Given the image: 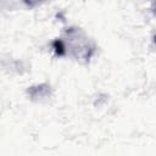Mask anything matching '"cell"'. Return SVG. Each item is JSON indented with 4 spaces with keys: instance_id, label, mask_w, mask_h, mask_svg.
Masks as SVG:
<instances>
[{
    "instance_id": "6da1fadb",
    "label": "cell",
    "mask_w": 156,
    "mask_h": 156,
    "mask_svg": "<svg viewBox=\"0 0 156 156\" xmlns=\"http://www.w3.org/2000/svg\"><path fill=\"white\" fill-rule=\"evenodd\" d=\"M52 46L55 48V51H56V54H57L58 56H62V55L65 54V46H63V43H62L60 39L55 40V41L52 43Z\"/></svg>"
}]
</instances>
